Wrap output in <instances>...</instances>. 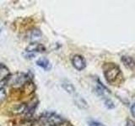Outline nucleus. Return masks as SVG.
Returning a JSON list of instances; mask_svg holds the SVG:
<instances>
[{"label":"nucleus","mask_w":135,"mask_h":126,"mask_svg":"<svg viewBox=\"0 0 135 126\" xmlns=\"http://www.w3.org/2000/svg\"><path fill=\"white\" fill-rule=\"evenodd\" d=\"M28 81V76L24 73H16L8 77L6 80V82L12 87H19L23 86Z\"/></svg>","instance_id":"f257e3e1"},{"label":"nucleus","mask_w":135,"mask_h":126,"mask_svg":"<svg viewBox=\"0 0 135 126\" xmlns=\"http://www.w3.org/2000/svg\"><path fill=\"white\" fill-rule=\"evenodd\" d=\"M104 75L108 82L113 83L121 75V71L118 66L112 65L105 71Z\"/></svg>","instance_id":"f03ea898"},{"label":"nucleus","mask_w":135,"mask_h":126,"mask_svg":"<svg viewBox=\"0 0 135 126\" xmlns=\"http://www.w3.org/2000/svg\"><path fill=\"white\" fill-rule=\"evenodd\" d=\"M42 120H43V123H47L52 126H58L64 122L62 117L57 115L56 113H46L44 117H42Z\"/></svg>","instance_id":"7ed1b4c3"},{"label":"nucleus","mask_w":135,"mask_h":126,"mask_svg":"<svg viewBox=\"0 0 135 126\" xmlns=\"http://www.w3.org/2000/svg\"><path fill=\"white\" fill-rule=\"evenodd\" d=\"M72 63H73V66L79 71L84 69L86 66L85 60H84V57L82 56H80V55H75L73 57V59H72Z\"/></svg>","instance_id":"20e7f679"},{"label":"nucleus","mask_w":135,"mask_h":126,"mask_svg":"<svg viewBox=\"0 0 135 126\" xmlns=\"http://www.w3.org/2000/svg\"><path fill=\"white\" fill-rule=\"evenodd\" d=\"M46 50V47L41 44H39V43H36V42H34V43H31L30 44L26 50H25V51L27 53H32L34 54V52H43Z\"/></svg>","instance_id":"39448f33"},{"label":"nucleus","mask_w":135,"mask_h":126,"mask_svg":"<svg viewBox=\"0 0 135 126\" xmlns=\"http://www.w3.org/2000/svg\"><path fill=\"white\" fill-rule=\"evenodd\" d=\"M74 100L75 104L77 105V106H78L79 108L84 109V108H88V104H87V103H86V101L84 100L80 95L76 94V95L74 96Z\"/></svg>","instance_id":"423d86ee"},{"label":"nucleus","mask_w":135,"mask_h":126,"mask_svg":"<svg viewBox=\"0 0 135 126\" xmlns=\"http://www.w3.org/2000/svg\"><path fill=\"white\" fill-rule=\"evenodd\" d=\"M36 64H37V66H41L42 69H44L46 71H49L51 68H52V65L50 64L49 61L46 58L38 59V60L36 61Z\"/></svg>","instance_id":"0eeeda50"},{"label":"nucleus","mask_w":135,"mask_h":126,"mask_svg":"<svg viewBox=\"0 0 135 126\" xmlns=\"http://www.w3.org/2000/svg\"><path fill=\"white\" fill-rule=\"evenodd\" d=\"M121 60L123 63V65L127 67V68H129V69H133L134 68L135 66V61L132 57L130 56H122L121 58Z\"/></svg>","instance_id":"6e6552de"},{"label":"nucleus","mask_w":135,"mask_h":126,"mask_svg":"<svg viewBox=\"0 0 135 126\" xmlns=\"http://www.w3.org/2000/svg\"><path fill=\"white\" fill-rule=\"evenodd\" d=\"M9 77V71L4 66H0V82H6L8 77Z\"/></svg>","instance_id":"1a4fd4ad"},{"label":"nucleus","mask_w":135,"mask_h":126,"mask_svg":"<svg viewBox=\"0 0 135 126\" xmlns=\"http://www.w3.org/2000/svg\"><path fill=\"white\" fill-rule=\"evenodd\" d=\"M29 39L31 40H36L38 39H40L41 36V32L37 29H34L29 33Z\"/></svg>","instance_id":"9d476101"},{"label":"nucleus","mask_w":135,"mask_h":126,"mask_svg":"<svg viewBox=\"0 0 135 126\" xmlns=\"http://www.w3.org/2000/svg\"><path fill=\"white\" fill-rule=\"evenodd\" d=\"M62 87H63V89H65V91H67L69 93H74L75 92V87H74V85L71 82H69V81H65L62 83Z\"/></svg>","instance_id":"9b49d317"},{"label":"nucleus","mask_w":135,"mask_h":126,"mask_svg":"<svg viewBox=\"0 0 135 126\" xmlns=\"http://www.w3.org/2000/svg\"><path fill=\"white\" fill-rule=\"evenodd\" d=\"M109 90L107 89V87L102 85V83H100V82H98V84H97V87L95 88V92L97 93V95L99 96H104V94L105 92H107Z\"/></svg>","instance_id":"f8f14e48"},{"label":"nucleus","mask_w":135,"mask_h":126,"mask_svg":"<svg viewBox=\"0 0 135 126\" xmlns=\"http://www.w3.org/2000/svg\"><path fill=\"white\" fill-rule=\"evenodd\" d=\"M87 122H88V124L90 126H105L103 124L100 123L98 121H95L94 119H89Z\"/></svg>","instance_id":"ddd939ff"},{"label":"nucleus","mask_w":135,"mask_h":126,"mask_svg":"<svg viewBox=\"0 0 135 126\" xmlns=\"http://www.w3.org/2000/svg\"><path fill=\"white\" fill-rule=\"evenodd\" d=\"M105 106L109 109H112L115 108V104L113 103V102L111 99H107L105 101Z\"/></svg>","instance_id":"4468645a"},{"label":"nucleus","mask_w":135,"mask_h":126,"mask_svg":"<svg viewBox=\"0 0 135 126\" xmlns=\"http://www.w3.org/2000/svg\"><path fill=\"white\" fill-rule=\"evenodd\" d=\"M5 96H6L5 92H4L3 88V89L0 90V103H2L3 101L4 100V98H5Z\"/></svg>","instance_id":"2eb2a0df"},{"label":"nucleus","mask_w":135,"mask_h":126,"mask_svg":"<svg viewBox=\"0 0 135 126\" xmlns=\"http://www.w3.org/2000/svg\"><path fill=\"white\" fill-rule=\"evenodd\" d=\"M126 126H135V122H133L131 119H128L127 120V124Z\"/></svg>","instance_id":"dca6fc26"},{"label":"nucleus","mask_w":135,"mask_h":126,"mask_svg":"<svg viewBox=\"0 0 135 126\" xmlns=\"http://www.w3.org/2000/svg\"><path fill=\"white\" fill-rule=\"evenodd\" d=\"M131 113H132L133 117L135 118V103L132 105V107H131Z\"/></svg>","instance_id":"f3484780"},{"label":"nucleus","mask_w":135,"mask_h":126,"mask_svg":"<svg viewBox=\"0 0 135 126\" xmlns=\"http://www.w3.org/2000/svg\"><path fill=\"white\" fill-rule=\"evenodd\" d=\"M43 126H52V125H51L47 123H43Z\"/></svg>","instance_id":"a211bd4d"}]
</instances>
